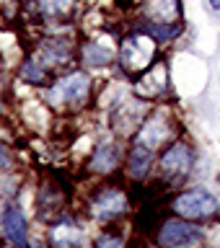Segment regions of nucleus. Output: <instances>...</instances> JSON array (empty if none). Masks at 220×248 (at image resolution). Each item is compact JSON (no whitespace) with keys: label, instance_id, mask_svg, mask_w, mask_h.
<instances>
[{"label":"nucleus","instance_id":"nucleus-1","mask_svg":"<svg viewBox=\"0 0 220 248\" xmlns=\"http://www.w3.org/2000/svg\"><path fill=\"white\" fill-rule=\"evenodd\" d=\"M93 80L85 70H70L57 75L44 88V104L52 111H78L91 104Z\"/></svg>","mask_w":220,"mask_h":248},{"label":"nucleus","instance_id":"nucleus-2","mask_svg":"<svg viewBox=\"0 0 220 248\" xmlns=\"http://www.w3.org/2000/svg\"><path fill=\"white\" fill-rule=\"evenodd\" d=\"M194 166H197V150H194V145L186 142V140H174L161 153L158 173L166 181V189H176V186H182L189 178Z\"/></svg>","mask_w":220,"mask_h":248},{"label":"nucleus","instance_id":"nucleus-3","mask_svg":"<svg viewBox=\"0 0 220 248\" xmlns=\"http://www.w3.org/2000/svg\"><path fill=\"white\" fill-rule=\"evenodd\" d=\"M155 60H158V44H155L148 34H143L140 29L122 39L119 67L124 70V75L137 78L140 73H145Z\"/></svg>","mask_w":220,"mask_h":248},{"label":"nucleus","instance_id":"nucleus-4","mask_svg":"<svg viewBox=\"0 0 220 248\" xmlns=\"http://www.w3.org/2000/svg\"><path fill=\"white\" fill-rule=\"evenodd\" d=\"M218 212H220V202L205 189V186H194V189L179 191L176 197L171 199V215L182 217V220H189V222L213 220Z\"/></svg>","mask_w":220,"mask_h":248},{"label":"nucleus","instance_id":"nucleus-5","mask_svg":"<svg viewBox=\"0 0 220 248\" xmlns=\"http://www.w3.org/2000/svg\"><path fill=\"white\" fill-rule=\"evenodd\" d=\"M153 238H155V246L158 248H189V246L202 243L205 232L194 222L171 215V217H161L158 228L153 230Z\"/></svg>","mask_w":220,"mask_h":248},{"label":"nucleus","instance_id":"nucleus-6","mask_svg":"<svg viewBox=\"0 0 220 248\" xmlns=\"http://www.w3.org/2000/svg\"><path fill=\"white\" fill-rule=\"evenodd\" d=\"M130 194L122 189V186H114V184H104L99 189H93V194L88 197V215L96 217V220H104V222H112L117 217L127 215L130 209Z\"/></svg>","mask_w":220,"mask_h":248},{"label":"nucleus","instance_id":"nucleus-7","mask_svg":"<svg viewBox=\"0 0 220 248\" xmlns=\"http://www.w3.org/2000/svg\"><path fill=\"white\" fill-rule=\"evenodd\" d=\"M174 135H176V122H174V116H171V111L166 106H155L148 111V116L143 119L137 135L132 140L140 145H148L151 150H158V147H163Z\"/></svg>","mask_w":220,"mask_h":248},{"label":"nucleus","instance_id":"nucleus-8","mask_svg":"<svg viewBox=\"0 0 220 248\" xmlns=\"http://www.w3.org/2000/svg\"><path fill=\"white\" fill-rule=\"evenodd\" d=\"M148 111H151V101H143L137 96H132L130 101H119V104L112 106V132L117 140H127V137H135L140 124H143V119L148 116Z\"/></svg>","mask_w":220,"mask_h":248},{"label":"nucleus","instance_id":"nucleus-9","mask_svg":"<svg viewBox=\"0 0 220 248\" xmlns=\"http://www.w3.org/2000/svg\"><path fill=\"white\" fill-rule=\"evenodd\" d=\"M68 212V186L57 176H47L39 181L36 191V217L42 222H54Z\"/></svg>","mask_w":220,"mask_h":248},{"label":"nucleus","instance_id":"nucleus-10","mask_svg":"<svg viewBox=\"0 0 220 248\" xmlns=\"http://www.w3.org/2000/svg\"><path fill=\"white\" fill-rule=\"evenodd\" d=\"M29 52L34 54L50 73L57 67H68L70 62L78 57V49H75V44L70 36H42L34 44V49H29Z\"/></svg>","mask_w":220,"mask_h":248},{"label":"nucleus","instance_id":"nucleus-11","mask_svg":"<svg viewBox=\"0 0 220 248\" xmlns=\"http://www.w3.org/2000/svg\"><path fill=\"white\" fill-rule=\"evenodd\" d=\"M0 235H3V240L11 248H31L26 212H23V207L16 199L3 204V212H0Z\"/></svg>","mask_w":220,"mask_h":248},{"label":"nucleus","instance_id":"nucleus-12","mask_svg":"<svg viewBox=\"0 0 220 248\" xmlns=\"http://www.w3.org/2000/svg\"><path fill=\"white\" fill-rule=\"evenodd\" d=\"M169 91V65L166 60H155L145 73H140L132 85V96L143 101H158Z\"/></svg>","mask_w":220,"mask_h":248},{"label":"nucleus","instance_id":"nucleus-13","mask_svg":"<svg viewBox=\"0 0 220 248\" xmlns=\"http://www.w3.org/2000/svg\"><path fill=\"white\" fill-rule=\"evenodd\" d=\"M122 158H124V145L119 140H101V142L93 147V153L88 158V170L91 173L109 176L119 168Z\"/></svg>","mask_w":220,"mask_h":248},{"label":"nucleus","instance_id":"nucleus-14","mask_svg":"<svg viewBox=\"0 0 220 248\" xmlns=\"http://www.w3.org/2000/svg\"><path fill=\"white\" fill-rule=\"evenodd\" d=\"M47 246L50 248H81L83 246V228L68 212L54 220L47 232Z\"/></svg>","mask_w":220,"mask_h":248},{"label":"nucleus","instance_id":"nucleus-15","mask_svg":"<svg viewBox=\"0 0 220 248\" xmlns=\"http://www.w3.org/2000/svg\"><path fill=\"white\" fill-rule=\"evenodd\" d=\"M153 166H155V150L132 140V145L127 147V155H124V173L132 181H145L153 173Z\"/></svg>","mask_w":220,"mask_h":248},{"label":"nucleus","instance_id":"nucleus-16","mask_svg":"<svg viewBox=\"0 0 220 248\" xmlns=\"http://www.w3.org/2000/svg\"><path fill=\"white\" fill-rule=\"evenodd\" d=\"M143 21H182V0H140Z\"/></svg>","mask_w":220,"mask_h":248},{"label":"nucleus","instance_id":"nucleus-17","mask_svg":"<svg viewBox=\"0 0 220 248\" xmlns=\"http://www.w3.org/2000/svg\"><path fill=\"white\" fill-rule=\"evenodd\" d=\"M114 57H117V52L112 46H106L104 42L88 39V42H83L78 46V60H81L83 67H106L114 62Z\"/></svg>","mask_w":220,"mask_h":248},{"label":"nucleus","instance_id":"nucleus-18","mask_svg":"<svg viewBox=\"0 0 220 248\" xmlns=\"http://www.w3.org/2000/svg\"><path fill=\"white\" fill-rule=\"evenodd\" d=\"M18 78L26 85H31V88H47L54 78H52V73L47 70L42 62H39L31 52H26L21 57V65H18Z\"/></svg>","mask_w":220,"mask_h":248},{"label":"nucleus","instance_id":"nucleus-19","mask_svg":"<svg viewBox=\"0 0 220 248\" xmlns=\"http://www.w3.org/2000/svg\"><path fill=\"white\" fill-rule=\"evenodd\" d=\"M39 23H65L73 16L75 0H34Z\"/></svg>","mask_w":220,"mask_h":248},{"label":"nucleus","instance_id":"nucleus-20","mask_svg":"<svg viewBox=\"0 0 220 248\" xmlns=\"http://www.w3.org/2000/svg\"><path fill=\"white\" fill-rule=\"evenodd\" d=\"M137 29L151 36L155 44H169V42H176L182 36L184 23L182 21H143Z\"/></svg>","mask_w":220,"mask_h":248},{"label":"nucleus","instance_id":"nucleus-21","mask_svg":"<svg viewBox=\"0 0 220 248\" xmlns=\"http://www.w3.org/2000/svg\"><path fill=\"white\" fill-rule=\"evenodd\" d=\"M52 108L47 106V104H39V101H26V104L21 106V119L29 124V127H34V129H42L44 127V122H47V116H50Z\"/></svg>","mask_w":220,"mask_h":248},{"label":"nucleus","instance_id":"nucleus-22","mask_svg":"<svg viewBox=\"0 0 220 248\" xmlns=\"http://www.w3.org/2000/svg\"><path fill=\"white\" fill-rule=\"evenodd\" d=\"M93 248H127V240H124V235H122L119 230L106 228V230H101L99 235H96Z\"/></svg>","mask_w":220,"mask_h":248},{"label":"nucleus","instance_id":"nucleus-23","mask_svg":"<svg viewBox=\"0 0 220 248\" xmlns=\"http://www.w3.org/2000/svg\"><path fill=\"white\" fill-rule=\"evenodd\" d=\"M16 166V160H13V153H11V147H8L5 142H0V170H5V173H11Z\"/></svg>","mask_w":220,"mask_h":248},{"label":"nucleus","instance_id":"nucleus-24","mask_svg":"<svg viewBox=\"0 0 220 248\" xmlns=\"http://www.w3.org/2000/svg\"><path fill=\"white\" fill-rule=\"evenodd\" d=\"M207 5L213 8V11H220V0H207Z\"/></svg>","mask_w":220,"mask_h":248},{"label":"nucleus","instance_id":"nucleus-25","mask_svg":"<svg viewBox=\"0 0 220 248\" xmlns=\"http://www.w3.org/2000/svg\"><path fill=\"white\" fill-rule=\"evenodd\" d=\"M3 88H5V78H3V67H0V96H3Z\"/></svg>","mask_w":220,"mask_h":248},{"label":"nucleus","instance_id":"nucleus-26","mask_svg":"<svg viewBox=\"0 0 220 248\" xmlns=\"http://www.w3.org/2000/svg\"><path fill=\"white\" fill-rule=\"evenodd\" d=\"M31 248H50V246H47V243H39V246H31Z\"/></svg>","mask_w":220,"mask_h":248},{"label":"nucleus","instance_id":"nucleus-27","mask_svg":"<svg viewBox=\"0 0 220 248\" xmlns=\"http://www.w3.org/2000/svg\"><path fill=\"white\" fill-rule=\"evenodd\" d=\"M145 248H158V246H145Z\"/></svg>","mask_w":220,"mask_h":248},{"label":"nucleus","instance_id":"nucleus-28","mask_svg":"<svg viewBox=\"0 0 220 248\" xmlns=\"http://www.w3.org/2000/svg\"><path fill=\"white\" fill-rule=\"evenodd\" d=\"M218 181H220V176H218Z\"/></svg>","mask_w":220,"mask_h":248}]
</instances>
